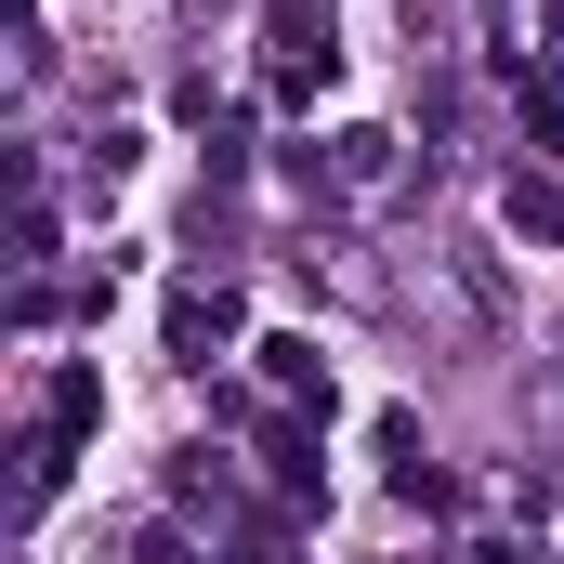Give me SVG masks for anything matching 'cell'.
Listing matches in <instances>:
<instances>
[{
  "mask_svg": "<svg viewBox=\"0 0 564 564\" xmlns=\"http://www.w3.org/2000/svg\"><path fill=\"white\" fill-rule=\"evenodd\" d=\"M210 341H237V289H184V302H171V355L210 368Z\"/></svg>",
  "mask_w": 564,
  "mask_h": 564,
  "instance_id": "cell-2",
  "label": "cell"
},
{
  "mask_svg": "<svg viewBox=\"0 0 564 564\" xmlns=\"http://www.w3.org/2000/svg\"><path fill=\"white\" fill-rule=\"evenodd\" d=\"M525 144H539V158H564V93H539V106H525Z\"/></svg>",
  "mask_w": 564,
  "mask_h": 564,
  "instance_id": "cell-6",
  "label": "cell"
},
{
  "mask_svg": "<svg viewBox=\"0 0 564 564\" xmlns=\"http://www.w3.org/2000/svg\"><path fill=\"white\" fill-rule=\"evenodd\" d=\"M499 224L539 237V250H564V184H552V171H512V184H499Z\"/></svg>",
  "mask_w": 564,
  "mask_h": 564,
  "instance_id": "cell-1",
  "label": "cell"
},
{
  "mask_svg": "<svg viewBox=\"0 0 564 564\" xmlns=\"http://www.w3.org/2000/svg\"><path fill=\"white\" fill-rule=\"evenodd\" d=\"M263 381H276L289 408H328V355L315 341H263Z\"/></svg>",
  "mask_w": 564,
  "mask_h": 564,
  "instance_id": "cell-3",
  "label": "cell"
},
{
  "mask_svg": "<svg viewBox=\"0 0 564 564\" xmlns=\"http://www.w3.org/2000/svg\"><path fill=\"white\" fill-rule=\"evenodd\" d=\"M93 421H106V381H93V368H66V381H53V446H79Z\"/></svg>",
  "mask_w": 564,
  "mask_h": 564,
  "instance_id": "cell-4",
  "label": "cell"
},
{
  "mask_svg": "<svg viewBox=\"0 0 564 564\" xmlns=\"http://www.w3.org/2000/svg\"><path fill=\"white\" fill-rule=\"evenodd\" d=\"M328 171H341V184H381V171H394V132H341V144H328Z\"/></svg>",
  "mask_w": 564,
  "mask_h": 564,
  "instance_id": "cell-5",
  "label": "cell"
}]
</instances>
